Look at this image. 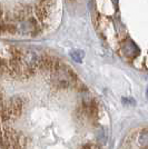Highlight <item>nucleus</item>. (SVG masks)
<instances>
[{
    "label": "nucleus",
    "instance_id": "nucleus-1",
    "mask_svg": "<svg viewBox=\"0 0 148 149\" xmlns=\"http://www.w3.org/2000/svg\"><path fill=\"white\" fill-rule=\"evenodd\" d=\"M121 51H123L124 55L126 57H128V58H135V57L139 55L138 47L130 39H127V40H125L123 42V45H121Z\"/></svg>",
    "mask_w": 148,
    "mask_h": 149
},
{
    "label": "nucleus",
    "instance_id": "nucleus-5",
    "mask_svg": "<svg viewBox=\"0 0 148 149\" xmlns=\"http://www.w3.org/2000/svg\"><path fill=\"white\" fill-rule=\"evenodd\" d=\"M146 97H147V99H148V87H147V89H146Z\"/></svg>",
    "mask_w": 148,
    "mask_h": 149
},
{
    "label": "nucleus",
    "instance_id": "nucleus-6",
    "mask_svg": "<svg viewBox=\"0 0 148 149\" xmlns=\"http://www.w3.org/2000/svg\"><path fill=\"white\" fill-rule=\"evenodd\" d=\"M112 1H114V3H115V5L117 3V0H112Z\"/></svg>",
    "mask_w": 148,
    "mask_h": 149
},
{
    "label": "nucleus",
    "instance_id": "nucleus-2",
    "mask_svg": "<svg viewBox=\"0 0 148 149\" xmlns=\"http://www.w3.org/2000/svg\"><path fill=\"white\" fill-rule=\"evenodd\" d=\"M9 106H10V109L13 113V117L17 118L21 115L22 112V109H24V101L21 98L19 97H13V99L10 100L9 102Z\"/></svg>",
    "mask_w": 148,
    "mask_h": 149
},
{
    "label": "nucleus",
    "instance_id": "nucleus-4",
    "mask_svg": "<svg viewBox=\"0 0 148 149\" xmlns=\"http://www.w3.org/2000/svg\"><path fill=\"white\" fill-rule=\"evenodd\" d=\"M139 143L144 147H148V130L142 131V134L139 137Z\"/></svg>",
    "mask_w": 148,
    "mask_h": 149
},
{
    "label": "nucleus",
    "instance_id": "nucleus-3",
    "mask_svg": "<svg viewBox=\"0 0 148 149\" xmlns=\"http://www.w3.org/2000/svg\"><path fill=\"white\" fill-rule=\"evenodd\" d=\"M70 57L74 59L75 61L81 62L82 59H84V57H85V52L82 50H79V49L73 50V51H70Z\"/></svg>",
    "mask_w": 148,
    "mask_h": 149
}]
</instances>
